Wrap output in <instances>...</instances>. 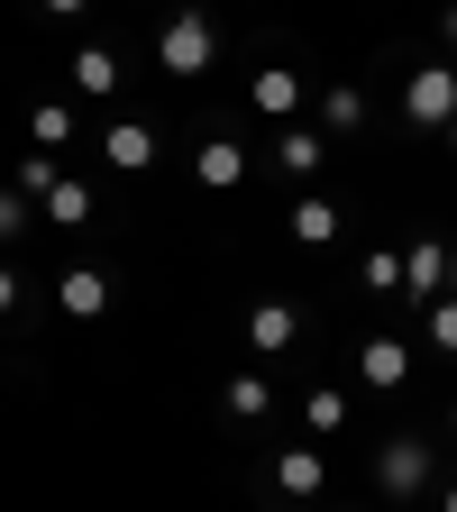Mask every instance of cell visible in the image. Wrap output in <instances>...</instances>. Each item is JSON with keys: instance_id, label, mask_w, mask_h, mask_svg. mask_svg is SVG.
I'll return each instance as SVG.
<instances>
[{"instance_id": "6", "label": "cell", "mask_w": 457, "mask_h": 512, "mask_svg": "<svg viewBox=\"0 0 457 512\" xmlns=\"http://www.w3.org/2000/svg\"><path fill=\"white\" fill-rule=\"evenodd\" d=\"M46 220H92V192L83 183H46Z\"/></svg>"}, {"instance_id": "9", "label": "cell", "mask_w": 457, "mask_h": 512, "mask_svg": "<svg viewBox=\"0 0 457 512\" xmlns=\"http://www.w3.org/2000/svg\"><path fill=\"white\" fill-rule=\"evenodd\" d=\"M275 476H284V494H320V458H311V448H293Z\"/></svg>"}, {"instance_id": "15", "label": "cell", "mask_w": 457, "mask_h": 512, "mask_svg": "<svg viewBox=\"0 0 457 512\" xmlns=\"http://www.w3.org/2000/svg\"><path fill=\"white\" fill-rule=\"evenodd\" d=\"M202 183H238V147H202Z\"/></svg>"}, {"instance_id": "21", "label": "cell", "mask_w": 457, "mask_h": 512, "mask_svg": "<svg viewBox=\"0 0 457 512\" xmlns=\"http://www.w3.org/2000/svg\"><path fill=\"white\" fill-rule=\"evenodd\" d=\"M448 138H457V119H448Z\"/></svg>"}, {"instance_id": "2", "label": "cell", "mask_w": 457, "mask_h": 512, "mask_svg": "<svg viewBox=\"0 0 457 512\" xmlns=\"http://www.w3.org/2000/svg\"><path fill=\"white\" fill-rule=\"evenodd\" d=\"M165 64H174V74L211 64V28H202V19H174V28H165Z\"/></svg>"}, {"instance_id": "17", "label": "cell", "mask_w": 457, "mask_h": 512, "mask_svg": "<svg viewBox=\"0 0 457 512\" xmlns=\"http://www.w3.org/2000/svg\"><path fill=\"white\" fill-rule=\"evenodd\" d=\"M10 229H28V211H19V192H0V238Z\"/></svg>"}, {"instance_id": "7", "label": "cell", "mask_w": 457, "mask_h": 512, "mask_svg": "<svg viewBox=\"0 0 457 512\" xmlns=\"http://www.w3.org/2000/svg\"><path fill=\"white\" fill-rule=\"evenodd\" d=\"M403 375H412V366H403L394 339H375V348H366V384H403Z\"/></svg>"}, {"instance_id": "10", "label": "cell", "mask_w": 457, "mask_h": 512, "mask_svg": "<svg viewBox=\"0 0 457 512\" xmlns=\"http://www.w3.org/2000/svg\"><path fill=\"white\" fill-rule=\"evenodd\" d=\"M293 229L320 247V238H339V211H330V202H302V211H293Z\"/></svg>"}, {"instance_id": "4", "label": "cell", "mask_w": 457, "mask_h": 512, "mask_svg": "<svg viewBox=\"0 0 457 512\" xmlns=\"http://www.w3.org/2000/svg\"><path fill=\"white\" fill-rule=\"evenodd\" d=\"M55 302L74 311V320H92V311L110 302V284H101V275H64V293H55Z\"/></svg>"}, {"instance_id": "18", "label": "cell", "mask_w": 457, "mask_h": 512, "mask_svg": "<svg viewBox=\"0 0 457 512\" xmlns=\"http://www.w3.org/2000/svg\"><path fill=\"white\" fill-rule=\"evenodd\" d=\"M10 302H19V275H10V266H0V311H10Z\"/></svg>"}, {"instance_id": "13", "label": "cell", "mask_w": 457, "mask_h": 512, "mask_svg": "<svg viewBox=\"0 0 457 512\" xmlns=\"http://www.w3.org/2000/svg\"><path fill=\"white\" fill-rule=\"evenodd\" d=\"M293 92H302L293 74H256V110H293Z\"/></svg>"}, {"instance_id": "3", "label": "cell", "mask_w": 457, "mask_h": 512, "mask_svg": "<svg viewBox=\"0 0 457 512\" xmlns=\"http://www.w3.org/2000/svg\"><path fill=\"white\" fill-rule=\"evenodd\" d=\"M421 467H430V439H394L384 448V485H421Z\"/></svg>"}, {"instance_id": "1", "label": "cell", "mask_w": 457, "mask_h": 512, "mask_svg": "<svg viewBox=\"0 0 457 512\" xmlns=\"http://www.w3.org/2000/svg\"><path fill=\"white\" fill-rule=\"evenodd\" d=\"M403 101H412V119H421V128H430V119H457V74H448V64H430V74H412V92H403Z\"/></svg>"}, {"instance_id": "19", "label": "cell", "mask_w": 457, "mask_h": 512, "mask_svg": "<svg viewBox=\"0 0 457 512\" xmlns=\"http://www.w3.org/2000/svg\"><path fill=\"white\" fill-rule=\"evenodd\" d=\"M46 10H55V19H74V10H83V0H46Z\"/></svg>"}, {"instance_id": "8", "label": "cell", "mask_w": 457, "mask_h": 512, "mask_svg": "<svg viewBox=\"0 0 457 512\" xmlns=\"http://www.w3.org/2000/svg\"><path fill=\"white\" fill-rule=\"evenodd\" d=\"M275 156H284V174H311V165H320V138H302V128H284V138H275Z\"/></svg>"}, {"instance_id": "5", "label": "cell", "mask_w": 457, "mask_h": 512, "mask_svg": "<svg viewBox=\"0 0 457 512\" xmlns=\"http://www.w3.org/2000/svg\"><path fill=\"white\" fill-rule=\"evenodd\" d=\"M156 156V138H147V128H110V165H128V174H138Z\"/></svg>"}, {"instance_id": "20", "label": "cell", "mask_w": 457, "mask_h": 512, "mask_svg": "<svg viewBox=\"0 0 457 512\" xmlns=\"http://www.w3.org/2000/svg\"><path fill=\"white\" fill-rule=\"evenodd\" d=\"M439 512H457V485H448V494H439Z\"/></svg>"}, {"instance_id": "12", "label": "cell", "mask_w": 457, "mask_h": 512, "mask_svg": "<svg viewBox=\"0 0 457 512\" xmlns=\"http://www.w3.org/2000/svg\"><path fill=\"white\" fill-rule=\"evenodd\" d=\"M74 83H83V92H110V83H119V64H110V55H101V46H92V55H83V64H74Z\"/></svg>"}, {"instance_id": "11", "label": "cell", "mask_w": 457, "mask_h": 512, "mask_svg": "<svg viewBox=\"0 0 457 512\" xmlns=\"http://www.w3.org/2000/svg\"><path fill=\"white\" fill-rule=\"evenodd\" d=\"M284 339H293V311L266 302V311H256V348H284Z\"/></svg>"}, {"instance_id": "16", "label": "cell", "mask_w": 457, "mask_h": 512, "mask_svg": "<svg viewBox=\"0 0 457 512\" xmlns=\"http://www.w3.org/2000/svg\"><path fill=\"white\" fill-rule=\"evenodd\" d=\"M430 348H457V302H430Z\"/></svg>"}, {"instance_id": "14", "label": "cell", "mask_w": 457, "mask_h": 512, "mask_svg": "<svg viewBox=\"0 0 457 512\" xmlns=\"http://www.w3.org/2000/svg\"><path fill=\"white\" fill-rule=\"evenodd\" d=\"M229 412H238V421H256V412H266V384L238 375V384H229Z\"/></svg>"}]
</instances>
